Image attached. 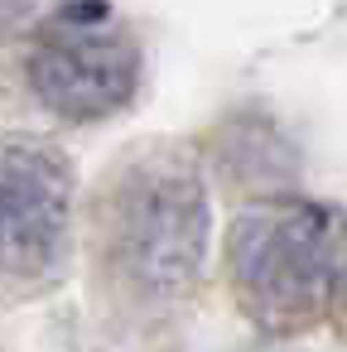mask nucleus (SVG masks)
<instances>
[{
    "label": "nucleus",
    "mask_w": 347,
    "mask_h": 352,
    "mask_svg": "<svg viewBox=\"0 0 347 352\" xmlns=\"http://www.w3.org/2000/svg\"><path fill=\"white\" fill-rule=\"evenodd\" d=\"M227 265L256 323L275 333L313 328L347 304V212L289 193L265 198L232 222Z\"/></svg>",
    "instance_id": "obj_1"
},
{
    "label": "nucleus",
    "mask_w": 347,
    "mask_h": 352,
    "mask_svg": "<svg viewBox=\"0 0 347 352\" xmlns=\"http://www.w3.org/2000/svg\"><path fill=\"white\" fill-rule=\"evenodd\" d=\"M208 251V193L183 160L155 155L121 174L107 198L111 270L140 294H183Z\"/></svg>",
    "instance_id": "obj_2"
},
{
    "label": "nucleus",
    "mask_w": 347,
    "mask_h": 352,
    "mask_svg": "<svg viewBox=\"0 0 347 352\" xmlns=\"http://www.w3.org/2000/svg\"><path fill=\"white\" fill-rule=\"evenodd\" d=\"M25 73L54 116L102 121L135 97L140 49L102 0H73L34 34Z\"/></svg>",
    "instance_id": "obj_3"
},
{
    "label": "nucleus",
    "mask_w": 347,
    "mask_h": 352,
    "mask_svg": "<svg viewBox=\"0 0 347 352\" xmlns=\"http://www.w3.org/2000/svg\"><path fill=\"white\" fill-rule=\"evenodd\" d=\"M73 217V169L44 140H0V270L39 275Z\"/></svg>",
    "instance_id": "obj_4"
},
{
    "label": "nucleus",
    "mask_w": 347,
    "mask_h": 352,
    "mask_svg": "<svg viewBox=\"0 0 347 352\" xmlns=\"http://www.w3.org/2000/svg\"><path fill=\"white\" fill-rule=\"evenodd\" d=\"M212 164L222 169V179L232 188H251V193H270V198H280V188L294 184V155L270 126L232 121L212 145Z\"/></svg>",
    "instance_id": "obj_5"
}]
</instances>
